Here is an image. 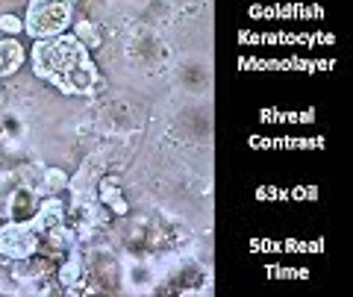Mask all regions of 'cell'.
I'll list each match as a JSON object with an SVG mask.
<instances>
[{"mask_svg": "<svg viewBox=\"0 0 353 297\" xmlns=\"http://www.w3.org/2000/svg\"><path fill=\"white\" fill-rule=\"evenodd\" d=\"M32 71L41 80L53 83L62 94H92L101 89V76L88 50L74 36L41 39L32 48Z\"/></svg>", "mask_w": 353, "mask_h": 297, "instance_id": "1", "label": "cell"}, {"mask_svg": "<svg viewBox=\"0 0 353 297\" xmlns=\"http://www.w3.org/2000/svg\"><path fill=\"white\" fill-rule=\"evenodd\" d=\"M74 0H32L24 30L32 39H53L62 36V30L71 21Z\"/></svg>", "mask_w": 353, "mask_h": 297, "instance_id": "2", "label": "cell"}, {"mask_svg": "<svg viewBox=\"0 0 353 297\" xmlns=\"http://www.w3.org/2000/svg\"><path fill=\"white\" fill-rule=\"evenodd\" d=\"M39 233L41 229L36 227V221H12L9 227L0 229V253L12 259H30L32 250L39 245Z\"/></svg>", "mask_w": 353, "mask_h": 297, "instance_id": "3", "label": "cell"}, {"mask_svg": "<svg viewBox=\"0 0 353 297\" xmlns=\"http://www.w3.org/2000/svg\"><path fill=\"white\" fill-rule=\"evenodd\" d=\"M21 62H24V48H21L15 39L0 41V76L15 74L21 68Z\"/></svg>", "mask_w": 353, "mask_h": 297, "instance_id": "4", "label": "cell"}, {"mask_svg": "<svg viewBox=\"0 0 353 297\" xmlns=\"http://www.w3.org/2000/svg\"><path fill=\"white\" fill-rule=\"evenodd\" d=\"M32 221H36V227L41 229H50V227H57L59 221H62V206H59V201H44L41 203V212H36L32 215Z\"/></svg>", "mask_w": 353, "mask_h": 297, "instance_id": "5", "label": "cell"}, {"mask_svg": "<svg viewBox=\"0 0 353 297\" xmlns=\"http://www.w3.org/2000/svg\"><path fill=\"white\" fill-rule=\"evenodd\" d=\"M12 215H15V221H27V218L36 215V197H32L30 189H21L12 197Z\"/></svg>", "mask_w": 353, "mask_h": 297, "instance_id": "6", "label": "cell"}, {"mask_svg": "<svg viewBox=\"0 0 353 297\" xmlns=\"http://www.w3.org/2000/svg\"><path fill=\"white\" fill-rule=\"evenodd\" d=\"M77 36H80V41L85 48H94L97 45V32H94V27L88 24V21H80V24H77Z\"/></svg>", "mask_w": 353, "mask_h": 297, "instance_id": "7", "label": "cell"}, {"mask_svg": "<svg viewBox=\"0 0 353 297\" xmlns=\"http://www.w3.org/2000/svg\"><path fill=\"white\" fill-rule=\"evenodd\" d=\"M101 197H103L106 203H112V206H115V212H127V206H124V201L118 197V189H115V185H106V183H103Z\"/></svg>", "mask_w": 353, "mask_h": 297, "instance_id": "8", "label": "cell"}, {"mask_svg": "<svg viewBox=\"0 0 353 297\" xmlns=\"http://www.w3.org/2000/svg\"><path fill=\"white\" fill-rule=\"evenodd\" d=\"M0 27H3L6 32H18V30H21V24H18V21H15V18H9V15H3V18H0Z\"/></svg>", "mask_w": 353, "mask_h": 297, "instance_id": "9", "label": "cell"}, {"mask_svg": "<svg viewBox=\"0 0 353 297\" xmlns=\"http://www.w3.org/2000/svg\"><path fill=\"white\" fill-rule=\"evenodd\" d=\"M65 183V177L59 171H48V185H53V189H57V185H62Z\"/></svg>", "mask_w": 353, "mask_h": 297, "instance_id": "10", "label": "cell"}, {"mask_svg": "<svg viewBox=\"0 0 353 297\" xmlns=\"http://www.w3.org/2000/svg\"><path fill=\"white\" fill-rule=\"evenodd\" d=\"M74 277H77V262H71V265L62 271V280L65 283H74Z\"/></svg>", "mask_w": 353, "mask_h": 297, "instance_id": "11", "label": "cell"}]
</instances>
